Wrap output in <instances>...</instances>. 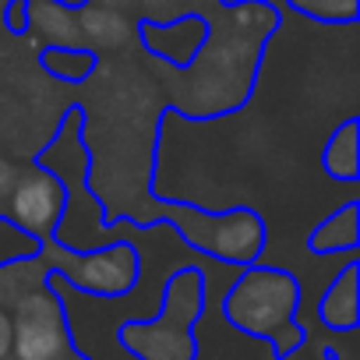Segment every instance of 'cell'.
<instances>
[{"instance_id":"cell-12","label":"cell","mask_w":360,"mask_h":360,"mask_svg":"<svg viewBox=\"0 0 360 360\" xmlns=\"http://www.w3.org/2000/svg\"><path fill=\"white\" fill-rule=\"evenodd\" d=\"M29 36L39 46H82L78 11L53 0H29Z\"/></svg>"},{"instance_id":"cell-14","label":"cell","mask_w":360,"mask_h":360,"mask_svg":"<svg viewBox=\"0 0 360 360\" xmlns=\"http://www.w3.org/2000/svg\"><path fill=\"white\" fill-rule=\"evenodd\" d=\"M321 169L332 180H342V184H353L360 176V120L356 117L342 120L328 134L325 152H321Z\"/></svg>"},{"instance_id":"cell-4","label":"cell","mask_w":360,"mask_h":360,"mask_svg":"<svg viewBox=\"0 0 360 360\" xmlns=\"http://www.w3.org/2000/svg\"><path fill=\"white\" fill-rule=\"evenodd\" d=\"M209 304V279L195 265H180L162 286V304L148 318H127L117 342L134 360H198V321Z\"/></svg>"},{"instance_id":"cell-15","label":"cell","mask_w":360,"mask_h":360,"mask_svg":"<svg viewBox=\"0 0 360 360\" xmlns=\"http://www.w3.org/2000/svg\"><path fill=\"white\" fill-rule=\"evenodd\" d=\"M36 57L39 68L64 85H82L99 68V53H92L89 46H43Z\"/></svg>"},{"instance_id":"cell-24","label":"cell","mask_w":360,"mask_h":360,"mask_svg":"<svg viewBox=\"0 0 360 360\" xmlns=\"http://www.w3.org/2000/svg\"><path fill=\"white\" fill-rule=\"evenodd\" d=\"M195 4H223V0H195Z\"/></svg>"},{"instance_id":"cell-22","label":"cell","mask_w":360,"mask_h":360,"mask_svg":"<svg viewBox=\"0 0 360 360\" xmlns=\"http://www.w3.org/2000/svg\"><path fill=\"white\" fill-rule=\"evenodd\" d=\"M53 4H64V8H71V11H82L89 0H53Z\"/></svg>"},{"instance_id":"cell-16","label":"cell","mask_w":360,"mask_h":360,"mask_svg":"<svg viewBox=\"0 0 360 360\" xmlns=\"http://www.w3.org/2000/svg\"><path fill=\"white\" fill-rule=\"evenodd\" d=\"M50 283V269L43 265V258H22V262H8L0 265V297H4V304L11 307L18 297L39 290Z\"/></svg>"},{"instance_id":"cell-19","label":"cell","mask_w":360,"mask_h":360,"mask_svg":"<svg viewBox=\"0 0 360 360\" xmlns=\"http://www.w3.org/2000/svg\"><path fill=\"white\" fill-rule=\"evenodd\" d=\"M4 29L11 36H29V0H8L4 4Z\"/></svg>"},{"instance_id":"cell-18","label":"cell","mask_w":360,"mask_h":360,"mask_svg":"<svg viewBox=\"0 0 360 360\" xmlns=\"http://www.w3.org/2000/svg\"><path fill=\"white\" fill-rule=\"evenodd\" d=\"M36 255H39V240L36 237L18 230L11 219H0V265L22 262V258H36Z\"/></svg>"},{"instance_id":"cell-13","label":"cell","mask_w":360,"mask_h":360,"mask_svg":"<svg viewBox=\"0 0 360 360\" xmlns=\"http://www.w3.org/2000/svg\"><path fill=\"white\" fill-rule=\"evenodd\" d=\"M356 244H360V205L356 202L339 205L307 237V248L314 255H349L356 251Z\"/></svg>"},{"instance_id":"cell-17","label":"cell","mask_w":360,"mask_h":360,"mask_svg":"<svg viewBox=\"0 0 360 360\" xmlns=\"http://www.w3.org/2000/svg\"><path fill=\"white\" fill-rule=\"evenodd\" d=\"M286 4L321 25H353L360 15V0H286Z\"/></svg>"},{"instance_id":"cell-3","label":"cell","mask_w":360,"mask_h":360,"mask_svg":"<svg viewBox=\"0 0 360 360\" xmlns=\"http://www.w3.org/2000/svg\"><path fill=\"white\" fill-rule=\"evenodd\" d=\"M300 279L293 272L255 262L237 269L223 297V318L237 332L265 339L276 360H290L311 339L300 321Z\"/></svg>"},{"instance_id":"cell-9","label":"cell","mask_w":360,"mask_h":360,"mask_svg":"<svg viewBox=\"0 0 360 360\" xmlns=\"http://www.w3.org/2000/svg\"><path fill=\"white\" fill-rule=\"evenodd\" d=\"M134 36L166 68H188L198 57V50L209 36V18L198 15V11H184V15L169 18V22L145 18V22L134 25Z\"/></svg>"},{"instance_id":"cell-7","label":"cell","mask_w":360,"mask_h":360,"mask_svg":"<svg viewBox=\"0 0 360 360\" xmlns=\"http://www.w3.org/2000/svg\"><path fill=\"white\" fill-rule=\"evenodd\" d=\"M11 356L15 360H60L75 353V332L68 325L64 297L46 283L11 307Z\"/></svg>"},{"instance_id":"cell-21","label":"cell","mask_w":360,"mask_h":360,"mask_svg":"<svg viewBox=\"0 0 360 360\" xmlns=\"http://www.w3.org/2000/svg\"><path fill=\"white\" fill-rule=\"evenodd\" d=\"M11 353V311L4 304V297H0V356Z\"/></svg>"},{"instance_id":"cell-2","label":"cell","mask_w":360,"mask_h":360,"mask_svg":"<svg viewBox=\"0 0 360 360\" xmlns=\"http://www.w3.org/2000/svg\"><path fill=\"white\" fill-rule=\"evenodd\" d=\"M36 166L50 169L64 184V216L53 240L71 251H89L117 240V223H106V209L92 191V152L85 141V106H68L53 141L36 155Z\"/></svg>"},{"instance_id":"cell-11","label":"cell","mask_w":360,"mask_h":360,"mask_svg":"<svg viewBox=\"0 0 360 360\" xmlns=\"http://www.w3.org/2000/svg\"><path fill=\"white\" fill-rule=\"evenodd\" d=\"M78 29H82V46H89L92 53H113L124 50L134 39V22L127 18V11L106 8V4H89L78 11Z\"/></svg>"},{"instance_id":"cell-5","label":"cell","mask_w":360,"mask_h":360,"mask_svg":"<svg viewBox=\"0 0 360 360\" xmlns=\"http://www.w3.org/2000/svg\"><path fill=\"white\" fill-rule=\"evenodd\" d=\"M188 248H195L198 255H205L209 262H219V265H233V269H244V265H255L265 251V223L255 209H223V212H212V209H202V205H191V202H159L155 209Z\"/></svg>"},{"instance_id":"cell-6","label":"cell","mask_w":360,"mask_h":360,"mask_svg":"<svg viewBox=\"0 0 360 360\" xmlns=\"http://www.w3.org/2000/svg\"><path fill=\"white\" fill-rule=\"evenodd\" d=\"M39 258L68 290L117 300L141 286V251L131 240H110L89 251H71L53 237L39 244Z\"/></svg>"},{"instance_id":"cell-26","label":"cell","mask_w":360,"mask_h":360,"mask_svg":"<svg viewBox=\"0 0 360 360\" xmlns=\"http://www.w3.org/2000/svg\"><path fill=\"white\" fill-rule=\"evenodd\" d=\"M325 360H332V356H325Z\"/></svg>"},{"instance_id":"cell-1","label":"cell","mask_w":360,"mask_h":360,"mask_svg":"<svg viewBox=\"0 0 360 360\" xmlns=\"http://www.w3.org/2000/svg\"><path fill=\"white\" fill-rule=\"evenodd\" d=\"M279 22V11L265 0H240L216 15L198 57L188 68H176L184 78L166 82L173 85V106L191 120L226 117L244 106L255 92L262 50Z\"/></svg>"},{"instance_id":"cell-23","label":"cell","mask_w":360,"mask_h":360,"mask_svg":"<svg viewBox=\"0 0 360 360\" xmlns=\"http://www.w3.org/2000/svg\"><path fill=\"white\" fill-rule=\"evenodd\" d=\"M60 360H92V356H85V353H68V356H60Z\"/></svg>"},{"instance_id":"cell-20","label":"cell","mask_w":360,"mask_h":360,"mask_svg":"<svg viewBox=\"0 0 360 360\" xmlns=\"http://www.w3.org/2000/svg\"><path fill=\"white\" fill-rule=\"evenodd\" d=\"M18 173H22L18 162H11V159L0 155V219H4V212H8L11 191H15V184H18Z\"/></svg>"},{"instance_id":"cell-8","label":"cell","mask_w":360,"mask_h":360,"mask_svg":"<svg viewBox=\"0 0 360 360\" xmlns=\"http://www.w3.org/2000/svg\"><path fill=\"white\" fill-rule=\"evenodd\" d=\"M60 216H64V184L43 166H22L4 219H11L18 230H25L43 244L53 237Z\"/></svg>"},{"instance_id":"cell-25","label":"cell","mask_w":360,"mask_h":360,"mask_svg":"<svg viewBox=\"0 0 360 360\" xmlns=\"http://www.w3.org/2000/svg\"><path fill=\"white\" fill-rule=\"evenodd\" d=\"M0 360H15V356H11V353H8V356H0Z\"/></svg>"},{"instance_id":"cell-10","label":"cell","mask_w":360,"mask_h":360,"mask_svg":"<svg viewBox=\"0 0 360 360\" xmlns=\"http://www.w3.org/2000/svg\"><path fill=\"white\" fill-rule=\"evenodd\" d=\"M318 321L332 335L356 332L360 325V265L356 262H346L342 272L318 297Z\"/></svg>"}]
</instances>
